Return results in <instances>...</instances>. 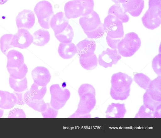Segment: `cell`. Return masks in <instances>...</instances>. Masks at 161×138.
Wrapping results in <instances>:
<instances>
[{"mask_svg": "<svg viewBox=\"0 0 161 138\" xmlns=\"http://www.w3.org/2000/svg\"><path fill=\"white\" fill-rule=\"evenodd\" d=\"M47 106L45 110L42 112L43 118H56L58 114V110L52 107L50 103H47Z\"/></svg>", "mask_w": 161, "mask_h": 138, "instance_id": "obj_37", "label": "cell"}, {"mask_svg": "<svg viewBox=\"0 0 161 138\" xmlns=\"http://www.w3.org/2000/svg\"><path fill=\"white\" fill-rule=\"evenodd\" d=\"M132 81L131 77L125 73L114 74L111 80L110 94L112 98L116 100H126L130 95Z\"/></svg>", "mask_w": 161, "mask_h": 138, "instance_id": "obj_1", "label": "cell"}, {"mask_svg": "<svg viewBox=\"0 0 161 138\" xmlns=\"http://www.w3.org/2000/svg\"><path fill=\"white\" fill-rule=\"evenodd\" d=\"M50 92L51 95L50 104L52 107L57 110L65 105L70 96V93L68 89H62L58 84L51 85Z\"/></svg>", "mask_w": 161, "mask_h": 138, "instance_id": "obj_6", "label": "cell"}, {"mask_svg": "<svg viewBox=\"0 0 161 138\" xmlns=\"http://www.w3.org/2000/svg\"><path fill=\"white\" fill-rule=\"evenodd\" d=\"M84 10V16L88 15L93 11L94 2L93 0H79Z\"/></svg>", "mask_w": 161, "mask_h": 138, "instance_id": "obj_35", "label": "cell"}, {"mask_svg": "<svg viewBox=\"0 0 161 138\" xmlns=\"http://www.w3.org/2000/svg\"><path fill=\"white\" fill-rule=\"evenodd\" d=\"M6 99L5 91L0 90V108H1L4 105Z\"/></svg>", "mask_w": 161, "mask_h": 138, "instance_id": "obj_42", "label": "cell"}, {"mask_svg": "<svg viewBox=\"0 0 161 138\" xmlns=\"http://www.w3.org/2000/svg\"><path fill=\"white\" fill-rule=\"evenodd\" d=\"M64 9L65 14L69 19L84 15L83 9L79 0L68 2L65 4Z\"/></svg>", "mask_w": 161, "mask_h": 138, "instance_id": "obj_13", "label": "cell"}, {"mask_svg": "<svg viewBox=\"0 0 161 138\" xmlns=\"http://www.w3.org/2000/svg\"><path fill=\"white\" fill-rule=\"evenodd\" d=\"M6 99L4 105L1 108L2 109H10L17 105V98L14 93H10L8 91H5Z\"/></svg>", "mask_w": 161, "mask_h": 138, "instance_id": "obj_32", "label": "cell"}, {"mask_svg": "<svg viewBox=\"0 0 161 138\" xmlns=\"http://www.w3.org/2000/svg\"><path fill=\"white\" fill-rule=\"evenodd\" d=\"M8 118H25L26 115L21 109L14 108L10 111L8 114Z\"/></svg>", "mask_w": 161, "mask_h": 138, "instance_id": "obj_39", "label": "cell"}, {"mask_svg": "<svg viewBox=\"0 0 161 138\" xmlns=\"http://www.w3.org/2000/svg\"><path fill=\"white\" fill-rule=\"evenodd\" d=\"M141 40L135 33L130 32L125 34L118 43L117 50L119 54L124 57L133 55L139 49Z\"/></svg>", "mask_w": 161, "mask_h": 138, "instance_id": "obj_3", "label": "cell"}, {"mask_svg": "<svg viewBox=\"0 0 161 138\" xmlns=\"http://www.w3.org/2000/svg\"><path fill=\"white\" fill-rule=\"evenodd\" d=\"M142 21L145 27L153 30L161 24V13L148 9L142 17Z\"/></svg>", "mask_w": 161, "mask_h": 138, "instance_id": "obj_12", "label": "cell"}, {"mask_svg": "<svg viewBox=\"0 0 161 138\" xmlns=\"http://www.w3.org/2000/svg\"><path fill=\"white\" fill-rule=\"evenodd\" d=\"M143 105L146 107L153 111L158 105L161 104V101H157L152 99L147 91L143 95Z\"/></svg>", "mask_w": 161, "mask_h": 138, "instance_id": "obj_31", "label": "cell"}, {"mask_svg": "<svg viewBox=\"0 0 161 138\" xmlns=\"http://www.w3.org/2000/svg\"><path fill=\"white\" fill-rule=\"evenodd\" d=\"M8 0H0V5H2L7 2Z\"/></svg>", "mask_w": 161, "mask_h": 138, "instance_id": "obj_47", "label": "cell"}, {"mask_svg": "<svg viewBox=\"0 0 161 138\" xmlns=\"http://www.w3.org/2000/svg\"><path fill=\"white\" fill-rule=\"evenodd\" d=\"M56 38L61 43H69L71 42L74 36L72 27L69 24L61 33L55 35Z\"/></svg>", "mask_w": 161, "mask_h": 138, "instance_id": "obj_25", "label": "cell"}, {"mask_svg": "<svg viewBox=\"0 0 161 138\" xmlns=\"http://www.w3.org/2000/svg\"><path fill=\"white\" fill-rule=\"evenodd\" d=\"M33 41V36L30 32L27 29L20 28L13 35L11 44L14 47L25 49L29 47Z\"/></svg>", "mask_w": 161, "mask_h": 138, "instance_id": "obj_7", "label": "cell"}, {"mask_svg": "<svg viewBox=\"0 0 161 138\" xmlns=\"http://www.w3.org/2000/svg\"><path fill=\"white\" fill-rule=\"evenodd\" d=\"M34 11L42 28L45 29L51 28L50 20L54 14L53 6L50 2L46 0L38 2L35 5Z\"/></svg>", "mask_w": 161, "mask_h": 138, "instance_id": "obj_4", "label": "cell"}, {"mask_svg": "<svg viewBox=\"0 0 161 138\" xmlns=\"http://www.w3.org/2000/svg\"><path fill=\"white\" fill-rule=\"evenodd\" d=\"M123 22L114 15L108 14L105 18L103 26L107 36L113 39H121L124 36Z\"/></svg>", "mask_w": 161, "mask_h": 138, "instance_id": "obj_5", "label": "cell"}, {"mask_svg": "<svg viewBox=\"0 0 161 138\" xmlns=\"http://www.w3.org/2000/svg\"><path fill=\"white\" fill-rule=\"evenodd\" d=\"M126 110L124 104L112 103L108 105L106 111L107 118H122L124 117Z\"/></svg>", "mask_w": 161, "mask_h": 138, "instance_id": "obj_18", "label": "cell"}, {"mask_svg": "<svg viewBox=\"0 0 161 138\" xmlns=\"http://www.w3.org/2000/svg\"><path fill=\"white\" fill-rule=\"evenodd\" d=\"M112 14L121 20L123 23L128 22L129 17L125 12L120 4H115L109 8L108 14Z\"/></svg>", "mask_w": 161, "mask_h": 138, "instance_id": "obj_23", "label": "cell"}, {"mask_svg": "<svg viewBox=\"0 0 161 138\" xmlns=\"http://www.w3.org/2000/svg\"><path fill=\"white\" fill-rule=\"evenodd\" d=\"M31 76L34 83L42 86H46L51 77L48 70L43 66L35 68L31 71Z\"/></svg>", "mask_w": 161, "mask_h": 138, "instance_id": "obj_11", "label": "cell"}, {"mask_svg": "<svg viewBox=\"0 0 161 138\" xmlns=\"http://www.w3.org/2000/svg\"><path fill=\"white\" fill-rule=\"evenodd\" d=\"M147 91L151 97L154 100L161 101V76H158L151 80Z\"/></svg>", "mask_w": 161, "mask_h": 138, "instance_id": "obj_20", "label": "cell"}, {"mask_svg": "<svg viewBox=\"0 0 161 138\" xmlns=\"http://www.w3.org/2000/svg\"><path fill=\"white\" fill-rule=\"evenodd\" d=\"M161 54H159L153 59L152 67L154 72L158 75H161Z\"/></svg>", "mask_w": 161, "mask_h": 138, "instance_id": "obj_36", "label": "cell"}, {"mask_svg": "<svg viewBox=\"0 0 161 138\" xmlns=\"http://www.w3.org/2000/svg\"><path fill=\"white\" fill-rule=\"evenodd\" d=\"M133 79L140 87L146 90L148 89L151 81L148 77L141 73L135 74Z\"/></svg>", "mask_w": 161, "mask_h": 138, "instance_id": "obj_30", "label": "cell"}, {"mask_svg": "<svg viewBox=\"0 0 161 138\" xmlns=\"http://www.w3.org/2000/svg\"><path fill=\"white\" fill-rule=\"evenodd\" d=\"M9 83L11 88L15 92H24L27 88V80L26 77L22 79H17L10 76Z\"/></svg>", "mask_w": 161, "mask_h": 138, "instance_id": "obj_24", "label": "cell"}, {"mask_svg": "<svg viewBox=\"0 0 161 138\" xmlns=\"http://www.w3.org/2000/svg\"><path fill=\"white\" fill-rule=\"evenodd\" d=\"M89 38H98L103 37L105 33L103 28V24L100 25L95 29L91 31H86L83 30Z\"/></svg>", "mask_w": 161, "mask_h": 138, "instance_id": "obj_33", "label": "cell"}, {"mask_svg": "<svg viewBox=\"0 0 161 138\" xmlns=\"http://www.w3.org/2000/svg\"><path fill=\"white\" fill-rule=\"evenodd\" d=\"M121 39H113L107 35L106 40L108 45L112 49H117V45Z\"/></svg>", "mask_w": 161, "mask_h": 138, "instance_id": "obj_40", "label": "cell"}, {"mask_svg": "<svg viewBox=\"0 0 161 138\" xmlns=\"http://www.w3.org/2000/svg\"><path fill=\"white\" fill-rule=\"evenodd\" d=\"M154 111L142 105L140 107L135 118H154Z\"/></svg>", "mask_w": 161, "mask_h": 138, "instance_id": "obj_34", "label": "cell"}, {"mask_svg": "<svg viewBox=\"0 0 161 138\" xmlns=\"http://www.w3.org/2000/svg\"><path fill=\"white\" fill-rule=\"evenodd\" d=\"M161 104L158 105L155 109L154 113V118L161 117Z\"/></svg>", "mask_w": 161, "mask_h": 138, "instance_id": "obj_43", "label": "cell"}, {"mask_svg": "<svg viewBox=\"0 0 161 138\" xmlns=\"http://www.w3.org/2000/svg\"><path fill=\"white\" fill-rule=\"evenodd\" d=\"M69 19L62 12H58L52 17L50 20V27L53 29L54 35L62 32L69 24Z\"/></svg>", "mask_w": 161, "mask_h": 138, "instance_id": "obj_14", "label": "cell"}, {"mask_svg": "<svg viewBox=\"0 0 161 138\" xmlns=\"http://www.w3.org/2000/svg\"><path fill=\"white\" fill-rule=\"evenodd\" d=\"M13 34H6L1 36L0 38V48L2 52L6 55L8 52L14 47L11 43Z\"/></svg>", "mask_w": 161, "mask_h": 138, "instance_id": "obj_29", "label": "cell"}, {"mask_svg": "<svg viewBox=\"0 0 161 138\" xmlns=\"http://www.w3.org/2000/svg\"><path fill=\"white\" fill-rule=\"evenodd\" d=\"M148 9L161 13V0H149Z\"/></svg>", "mask_w": 161, "mask_h": 138, "instance_id": "obj_38", "label": "cell"}, {"mask_svg": "<svg viewBox=\"0 0 161 138\" xmlns=\"http://www.w3.org/2000/svg\"><path fill=\"white\" fill-rule=\"evenodd\" d=\"M46 86L38 85L34 83L31 85L28 91L29 94L33 98L41 100L45 95L47 92Z\"/></svg>", "mask_w": 161, "mask_h": 138, "instance_id": "obj_27", "label": "cell"}, {"mask_svg": "<svg viewBox=\"0 0 161 138\" xmlns=\"http://www.w3.org/2000/svg\"><path fill=\"white\" fill-rule=\"evenodd\" d=\"M124 11L134 17L139 16L144 7V0H126L121 4Z\"/></svg>", "mask_w": 161, "mask_h": 138, "instance_id": "obj_16", "label": "cell"}, {"mask_svg": "<svg viewBox=\"0 0 161 138\" xmlns=\"http://www.w3.org/2000/svg\"><path fill=\"white\" fill-rule=\"evenodd\" d=\"M13 93L16 96L17 98V104L19 105H24L25 103L24 100V92H19L14 91Z\"/></svg>", "mask_w": 161, "mask_h": 138, "instance_id": "obj_41", "label": "cell"}, {"mask_svg": "<svg viewBox=\"0 0 161 138\" xmlns=\"http://www.w3.org/2000/svg\"><path fill=\"white\" fill-rule=\"evenodd\" d=\"M7 59V68H20L24 63V59L23 54L14 49L9 50L6 55Z\"/></svg>", "mask_w": 161, "mask_h": 138, "instance_id": "obj_17", "label": "cell"}, {"mask_svg": "<svg viewBox=\"0 0 161 138\" xmlns=\"http://www.w3.org/2000/svg\"><path fill=\"white\" fill-rule=\"evenodd\" d=\"M58 52L60 56L63 59H69L76 53V47L72 42L61 43L58 47Z\"/></svg>", "mask_w": 161, "mask_h": 138, "instance_id": "obj_21", "label": "cell"}, {"mask_svg": "<svg viewBox=\"0 0 161 138\" xmlns=\"http://www.w3.org/2000/svg\"><path fill=\"white\" fill-rule=\"evenodd\" d=\"M121 58L117 49L107 48L99 55L98 62L100 66L106 68L117 64Z\"/></svg>", "mask_w": 161, "mask_h": 138, "instance_id": "obj_8", "label": "cell"}, {"mask_svg": "<svg viewBox=\"0 0 161 138\" xmlns=\"http://www.w3.org/2000/svg\"><path fill=\"white\" fill-rule=\"evenodd\" d=\"M91 117V115L88 113L84 115H72L69 117V118H90Z\"/></svg>", "mask_w": 161, "mask_h": 138, "instance_id": "obj_44", "label": "cell"}, {"mask_svg": "<svg viewBox=\"0 0 161 138\" xmlns=\"http://www.w3.org/2000/svg\"><path fill=\"white\" fill-rule=\"evenodd\" d=\"M76 46L77 53L80 57L87 58L94 53L96 44L94 40L85 38L79 42Z\"/></svg>", "mask_w": 161, "mask_h": 138, "instance_id": "obj_15", "label": "cell"}, {"mask_svg": "<svg viewBox=\"0 0 161 138\" xmlns=\"http://www.w3.org/2000/svg\"><path fill=\"white\" fill-rule=\"evenodd\" d=\"M34 45L38 46H43L46 44L50 39L49 32L43 29H40L35 32L32 35Z\"/></svg>", "mask_w": 161, "mask_h": 138, "instance_id": "obj_22", "label": "cell"}, {"mask_svg": "<svg viewBox=\"0 0 161 138\" xmlns=\"http://www.w3.org/2000/svg\"><path fill=\"white\" fill-rule=\"evenodd\" d=\"M79 23L83 30L86 31L96 29L102 23L99 15L94 10L88 15L81 16Z\"/></svg>", "mask_w": 161, "mask_h": 138, "instance_id": "obj_10", "label": "cell"}, {"mask_svg": "<svg viewBox=\"0 0 161 138\" xmlns=\"http://www.w3.org/2000/svg\"><path fill=\"white\" fill-rule=\"evenodd\" d=\"M24 100L25 104L38 112H42L47 108V103L43 99L38 100L33 98L30 95L28 90L24 93Z\"/></svg>", "mask_w": 161, "mask_h": 138, "instance_id": "obj_19", "label": "cell"}, {"mask_svg": "<svg viewBox=\"0 0 161 138\" xmlns=\"http://www.w3.org/2000/svg\"><path fill=\"white\" fill-rule=\"evenodd\" d=\"M115 4H122L124 3L126 0H111Z\"/></svg>", "mask_w": 161, "mask_h": 138, "instance_id": "obj_45", "label": "cell"}, {"mask_svg": "<svg viewBox=\"0 0 161 138\" xmlns=\"http://www.w3.org/2000/svg\"><path fill=\"white\" fill-rule=\"evenodd\" d=\"M79 61L81 66L87 70L94 69L97 66L98 63L97 58L94 53L87 58L80 57Z\"/></svg>", "mask_w": 161, "mask_h": 138, "instance_id": "obj_26", "label": "cell"}, {"mask_svg": "<svg viewBox=\"0 0 161 138\" xmlns=\"http://www.w3.org/2000/svg\"><path fill=\"white\" fill-rule=\"evenodd\" d=\"M7 69L10 77L17 79H22L25 78L28 71L27 67L25 63L20 68H7Z\"/></svg>", "mask_w": 161, "mask_h": 138, "instance_id": "obj_28", "label": "cell"}, {"mask_svg": "<svg viewBox=\"0 0 161 138\" xmlns=\"http://www.w3.org/2000/svg\"><path fill=\"white\" fill-rule=\"evenodd\" d=\"M35 16L31 10L24 9L19 12L16 18V24L18 29H30L35 23Z\"/></svg>", "mask_w": 161, "mask_h": 138, "instance_id": "obj_9", "label": "cell"}, {"mask_svg": "<svg viewBox=\"0 0 161 138\" xmlns=\"http://www.w3.org/2000/svg\"><path fill=\"white\" fill-rule=\"evenodd\" d=\"M4 113V110L3 109L0 108V118L2 117Z\"/></svg>", "mask_w": 161, "mask_h": 138, "instance_id": "obj_46", "label": "cell"}, {"mask_svg": "<svg viewBox=\"0 0 161 138\" xmlns=\"http://www.w3.org/2000/svg\"><path fill=\"white\" fill-rule=\"evenodd\" d=\"M78 93L80 100L77 110L72 115H84L89 113L96 104L95 88L90 84H84L80 86Z\"/></svg>", "mask_w": 161, "mask_h": 138, "instance_id": "obj_2", "label": "cell"}]
</instances>
